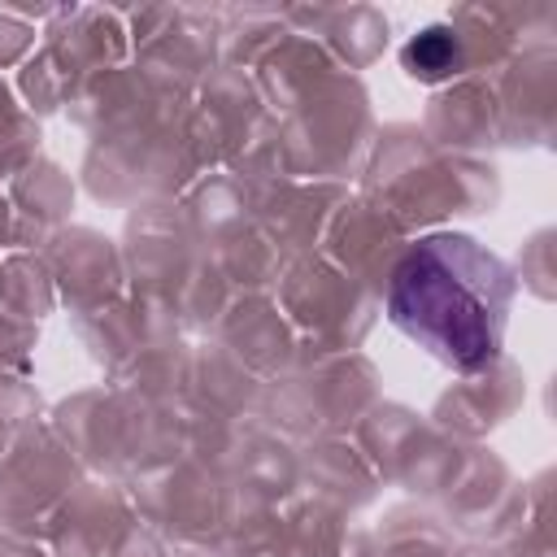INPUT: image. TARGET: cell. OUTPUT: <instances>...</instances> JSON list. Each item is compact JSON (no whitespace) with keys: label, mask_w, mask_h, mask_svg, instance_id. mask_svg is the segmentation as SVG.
<instances>
[{"label":"cell","mask_w":557,"mask_h":557,"mask_svg":"<svg viewBox=\"0 0 557 557\" xmlns=\"http://www.w3.org/2000/svg\"><path fill=\"white\" fill-rule=\"evenodd\" d=\"M405 65H409L418 78H444V74L457 65V39H453L444 26H431V30H422V35L405 48Z\"/></svg>","instance_id":"7a4b0ae2"},{"label":"cell","mask_w":557,"mask_h":557,"mask_svg":"<svg viewBox=\"0 0 557 557\" xmlns=\"http://www.w3.org/2000/svg\"><path fill=\"white\" fill-rule=\"evenodd\" d=\"M513 274L470 235L413 244L387 283L392 322L453 370H479L500 352Z\"/></svg>","instance_id":"6da1fadb"}]
</instances>
